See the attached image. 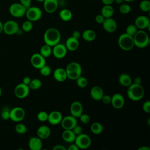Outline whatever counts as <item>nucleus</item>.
Instances as JSON below:
<instances>
[{
	"label": "nucleus",
	"instance_id": "f257e3e1",
	"mask_svg": "<svg viewBox=\"0 0 150 150\" xmlns=\"http://www.w3.org/2000/svg\"><path fill=\"white\" fill-rule=\"evenodd\" d=\"M61 39V34L59 30L54 28L47 29L44 33L43 40L45 44L53 47L56 44L60 43Z\"/></svg>",
	"mask_w": 150,
	"mask_h": 150
},
{
	"label": "nucleus",
	"instance_id": "f03ea898",
	"mask_svg": "<svg viewBox=\"0 0 150 150\" xmlns=\"http://www.w3.org/2000/svg\"><path fill=\"white\" fill-rule=\"evenodd\" d=\"M128 87L127 96L131 100L138 101L143 98L145 91L141 84L131 83Z\"/></svg>",
	"mask_w": 150,
	"mask_h": 150
},
{
	"label": "nucleus",
	"instance_id": "7ed1b4c3",
	"mask_svg": "<svg viewBox=\"0 0 150 150\" xmlns=\"http://www.w3.org/2000/svg\"><path fill=\"white\" fill-rule=\"evenodd\" d=\"M134 45L140 49H143L148 46L150 39L148 33L144 30L139 29L137 30L133 36Z\"/></svg>",
	"mask_w": 150,
	"mask_h": 150
},
{
	"label": "nucleus",
	"instance_id": "20e7f679",
	"mask_svg": "<svg viewBox=\"0 0 150 150\" xmlns=\"http://www.w3.org/2000/svg\"><path fill=\"white\" fill-rule=\"evenodd\" d=\"M65 70L66 71L67 78L73 80H76L82 73L81 65L79 63L75 62H72L69 63Z\"/></svg>",
	"mask_w": 150,
	"mask_h": 150
},
{
	"label": "nucleus",
	"instance_id": "39448f33",
	"mask_svg": "<svg viewBox=\"0 0 150 150\" xmlns=\"http://www.w3.org/2000/svg\"><path fill=\"white\" fill-rule=\"evenodd\" d=\"M118 44L121 49L126 51L131 50L135 46L133 36L127 33L120 35L118 39Z\"/></svg>",
	"mask_w": 150,
	"mask_h": 150
},
{
	"label": "nucleus",
	"instance_id": "423d86ee",
	"mask_svg": "<svg viewBox=\"0 0 150 150\" xmlns=\"http://www.w3.org/2000/svg\"><path fill=\"white\" fill-rule=\"evenodd\" d=\"M79 149H85L90 147L91 144L90 137L86 134H81L76 137L74 141Z\"/></svg>",
	"mask_w": 150,
	"mask_h": 150
},
{
	"label": "nucleus",
	"instance_id": "0eeeda50",
	"mask_svg": "<svg viewBox=\"0 0 150 150\" xmlns=\"http://www.w3.org/2000/svg\"><path fill=\"white\" fill-rule=\"evenodd\" d=\"M25 15L28 19L32 22L39 21L42 16V10L37 6H30L26 11Z\"/></svg>",
	"mask_w": 150,
	"mask_h": 150
},
{
	"label": "nucleus",
	"instance_id": "6e6552de",
	"mask_svg": "<svg viewBox=\"0 0 150 150\" xmlns=\"http://www.w3.org/2000/svg\"><path fill=\"white\" fill-rule=\"evenodd\" d=\"M26 9L19 2L12 4L9 8L10 14L15 18H21L25 15Z\"/></svg>",
	"mask_w": 150,
	"mask_h": 150
},
{
	"label": "nucleus",
	"instance_id": "1a4fd4ad",
	"mask_svg": "<svg viewBox=\"0 0 150 150\" xmlns=\"http://www.w3.org/2000/svg\"><path fill=\"white\" fill-rule=\"evenodd\" d=\"M18 23L13 20H9L3 23V32L8 35H14L19 31Z\"/></svg>",
	"mask_w": 150,
	"mask_h": 150
},
{
	"label": "nucleus",
	"instance_id": "9d476101",
	"mask_svg": "<svg viewBox=\"0 0 150 150\" xmlns=\"http://www.w3.org/2000/svg\"><path fill=\"white\" fill-rule=\"evenodd\" d=\"M25 117V111L21 107H15L10 110V119L14 122H20Z\"/></svg>",
	"mask_w": 150,
	"mask_h": 150
},
{
	"label": "nucleus",
	"instance_id": "9b49d317",
	"mask_svg": "<svg viewBox=\"0 0 150 150\" xmlns=\"http://www.w3.org/2000/svg\"><path fill=\"white\" fill-rule=\"evenodd\" d=\"M67 52V49L65 45L62 43H57L52 47V54L54 57L61 59L64 58Z\"/></svg>",
	"mask_w": 150,
	"mask_h": 150
},
{
	"label": "nucleus",
	"instance_id": "f8f14e48",
	"mask_svg": "<svg viewBox=\"0 0 150 150\" xmlns=\"http://www.w3.org/2000/svg\"><path fill=\"white\" fill-rule=\"evenodd\" d=\"M29 91L30 88L29 86L22 83L16 86L14 89V94L19 98H24L29 95Z\"/></svg>",
	"mask_w": 150,
	"mask_h": 150
},
{
	"label": "nucleus",
	"instance_id": "ddd939ff",
	"mask_svg": "<svg viewBox=\"0 0 150 150\" xmlns=\"http://www.w3.org/2000/svg\"><path fill=\"white\" fill-rule=\"evenodd\" d=\"M30 63L33 67L39 69L46 64L45 58L40 53H34L30 57Z\"/></svg>",
	"mask_w": 150,
	"mask_h": 150
},
{
	"label": "nucleus",
	"instance_id": "4468645a",
	"mask_svg": "<svg viewBox=\"0 0 150 150\" xmlns=\"http://www.w3.org/2000/svg\"><path fill=\"white\" fill-rule=\"evenodd\" d=\"M60 123L64 129H72L77 124L76 118L71 115L63 117Z\"/></svg>",
	"mask_w": 150,
	"mask_h": 150
},
{
	"label": "nucleus",
	"instance_id": "2eb2a0df",
	"mask_svg": "<svg viewBox=\"0 0 150 150\" xmlns=\"http://www.w3.org/2000/svg\"><path fill=\"white\" fill-rule=\"evenodd\" d=\"M134 25L137 29L144 30L145 29H149L150 27V21L149 18L145 15H140L136 18L134 22Z\"/></svg>",
	"mask_w": 150,
	"mask_h": 150
},
{
	"label": "nucleus",
	"instance_id": "dca6fc26",
	"mask_svg": "<svg viewBox=\"0 0 150 150\" xmlns=\"http://www.w3.org/2000/svg\"><path fill=\"white\" fill-rule=\"evenodd\" d=\"M43 4L44 10L48 13H53L55 12L59 5L58 0H45Z\"/></svg>",
	"mask_w": 150,
	"mask_h": 150
},
{
	"label": "nucleus",
	"instance_id": "f3484780",
	"mask_svg": "<svg viewBox=\"0 0 150 150\" xmlns=\"http://www.w3.org/2000/svg\"><path fill=\"white\" fill-rule=\"evenodd\" d=\"M111 104L115 109L122 108L125 104V99L120 93H115L111 97Z\"/></svg>",
	"mask_w": 150,
	"mask_h": 150
},
{
	"label": "nucleus",
	"instance_id": "a211bd4d",
	"mask_svg": "<svg viewBox=\"0 0 150 150\" xmlns=\"http://www.w3.org/2000/svg\"><path fill=\"white\" fill-rule=\"evenodd\" d=\"M102 25L103 29L108 33L115 32L117 28V22L113 18H112V17L105 18Z\"/></svg>",
	"mask_w": 150,
	"mask_h": 150
},
{
	"label": "nucleus",
	"instance_id": "6ab92c4d",
	"mask_svg": "<svg viewBox=\"0 0 150 150\" xmlns=\"http://www.w3.org/2000/svg\"><path fill=\"white\" fill-rule=\"evenodd\" d=\"M70 111L71 115L76 118H79L83 111V108L81 103L78 101H73L70 105Z\"/></svg>",
	"mask_w": 150,
	"mask_h": 150
},
{
	"label": "nucleus",
	"instance_id": "aec40b11",
	"mask_svg": "<svg viewBox=\"0 0 150 150\" xmlns=\"http://www.w3.org/2000/svg\"><path fill=\"white\" fill-rule=\"evenodd\" d=\"M63 115L60 111H53L48 114V122L52 125H57L61 122Z\"/></svg>",
	"mask_w": 150,
	"mask_h": 150
},
{
	"label": "nucleus",
	"instance_id": "412c9836",
	"mask_svg": "<svg viewBox=\"0 0 150 150\" xmlns=\"http://www.w3.org/2000/svg\"><path fill=\"white\" fill-rule=\"evenodd\" d=\"M28 145L31 150H40L43 146V142L39 137H34L30 138Z\"/></svg>",
	"mask_w": 150,
	"mask_h": 150
},
{
	"label": "nucleus",
	"instance_id": "4be33fe9",
	"mask_svg": "<svg viewBox=\"0 0 150 150\" xmlns=\"http://www.w3.org/2000/svg\"><path fill=\"white\" fill-rule=\"evenodd\" d=\"M53 77L54 79L59 82H63L67 79L66 70L61 67L57 68L54 70Z\"/></svg>",
	"mask_w": 150,
	"mask_h": 150
},
{
	"label": "nucleus",
	"instance_id": "5701e85b",
	"mask_svg": "<svg viewBox=\"0 0 150 150\" xmlns=\"http://www.w3.org/2000/svg\"><path fill=\"white\" fill-rule=\"evenodd\" d=\"M91 98L96 101H100L104 95L103 90L98 86H93L90 90Z\"/></svg>",
	"mask_w": 150,
	"mask_h": 150
},
{
	"label": "nucleus",
	"instance_id": "b1692460",
	"mask_svg": "<svg viewBox=\"0 0 150 150\" xmlns=\"http://www.w3.org/2000/svg\"><path fill=\"white\" fill-rule=\"evenodd\" d=\"M65 46L67 50L72 52L75 51L79 46V39H76L73 36H70L67 39Z\"/></svg>",
	"mask_w": 150,
	"mask_h": 150
},
{
	"label": "nucleus",
	"instance_id": "393cba45",
	"mask_svg": "<svg viewBox=\"0 0 150 150\" xmlns=\"http://www.w3.org/2000/svg\"><path fill=\"white\" fill-rule=\"evenodd\" d=\"M50 129L49 127L45 125L40 126L37 129L38 137L42 139L47 138L50 136Z\"/></svg>",
	"mask_w": 150,
	"mask_h": 150
},
{
	"label": "nucleus",
	"instance_id": "a878e982",
	"mask_svg": "<svg viewBox=\"0 0 150 150\" xmlns=\"http://www.w3.org/2000/svg\"><path fill=\"white\" fill-rule=\"evenodd\" d=\"M63 139L68 143H72L74 141L76 135L71 129H64L62 135Z\"/></svg>",
	"mask_w": 150,
	"mask_h": 150
},
{
	"label": "nucleus",
	"instance_id": "bb28decb",
	"mask_svg": "<svg viewBox=\"0 0 150 150\" xmlns=\"http://www.w3.org/2000/svg\"><path fill=\"white\" fill-rule=\"evenodd\" d=\"M120 84L124 87H128L132 83V79L131 76L127 73L121 74L118 77Z\"/></svg>",
	"mask_w": 150,
	"mask_h": 150
},
{
	"label": "nucleus",
	"instance_id": "cd10ccee",
	"mask_svg": "<svg viewBox=\"0 0 150 150\" xmlns=\"http://www.w3.org/2000/svg\"><path fill=\"white\" fill-rule=\"evenodd\" d=\"M114 13V9L111 5H104L101 10V14L105 18H111Z\"/></svg>",
	"mask_w": 150,
	"mask_h": 150
},
{
	"label": "nucleus",
	"instance_id": "c85d7f7f",
	"mask_svg": "<svg viewBox=\"0 0 150 150\" xmlns=\"http://www.w3.org/2000/svg\"><path fill=\"white\" fill-rule=\"evenodd\" d=\"M83 39L87 42H92L96 38V32L91 29H87L84 30L81 35Z\"/></svg>",
	"mask_w": 150,
	"mask_h": 150
},
{
	"label": "nucleus",
	"instance_id": "c756f323",
	"mask_svg": "<svg viewBox=\"0 0 150 150\" xmlns=\"http://www.w3.org/2000/svg\"><path fill=\"white\" fill-rule=\"evenodd\" d=\"M59 17L60 18L65 22L70 21L73 17V13L69 9H63L59 12Z\"/></svg>",
	"mask_w": 150,
	"mask_h": 150
},
{
	"label": "nucleus",
	"instance_id": "7c9ffc66",
	"mask_svg": "<svg viewBox=\"0 0 150 150\" xmlns=\"http://www.w3.org/2000/svg\"><path fill=\"white\" fill-rule=\"evenodd\" d=\"M45 58L49 57L52 54V47L45 44L40 49V53Z\"/></svg>",
	"mask_w": 150,
	"mask_h": 150
},
{
	"label": "nucleus",
	"instance_id": "2f4dec72",
	"mask_svg": "<svg viewBox=\"0 0 150 150\" xmlns=\"http://www.w3.org/2000/svg\"><path fill=\"white\" fill-rule=\"evenodd\" d=\"M90 130L92 133L98 135L103 132V127L101 123L98 122H94L90 125Z\"/></svg>",
	"mask_w": 150,
	"mask_h": 150
},
{
	"label": "nucleus",
	"instance_id": "473e14b6",
	"mask_svg": "<svg viewBox=\"0 0 150 150\" xmlns=\"http://www.w3.org/2000/svg\"><path fill=\"white\" fill-rule=\"evenodd\" d=\"M41 86H42V81L39 79H34L33 80H31L29 84V87L30 89L34 90L40 88Z\"/></svg>",
	"mask_w": 150,
	"mask_h": 150
},
{
	"label": "nucleus",
	"instance_id": "72a5a7b5",
	"mask_svg": "<svg viewBox=\"0 0 150 150\" xmlns=\"http://www.w3.org/2000/svg\"><path fill=\"white\" fill-rule=\"evenodd\" d=\"M139 9L145 12L150 11V1L149 0H142L139 4Z\"/></svg>",
	"mask_w": 150,
	"mask_h": 150
},
{
	"label": "nucleus",
	"instance_id": "f704fd0d",
	"mask_svg": "<svg viewBox=\"0 0 150 150\" xmlns=\"http://www.w3.org/2000/svg\"><path fill=\"white\" fill-rule=\"evenodd\" d=\"M131 11V6L127 3H122L119 7V11L122 14H128Z\"/></svg>",
	"mask_w": 150,
	"mask_h": 150
},
{
	"label": "nucleus",
	"instance_id": "c9c22d12",
	"mask_svg": "<svg viewBox=\"0 0 150 150\" xmlns=\"http://www.w3.org/2000/svg\"><path fill=\"white\" fill-rule=\"evenodd\" d=\"M76 80L77 86L80 88H84L87 86L88 81L87 79L83 76H80Z\"/></svg>",
	"mask_w": 150,
	"mask_h": 150
},
{
	"label": "nucleus",
	"instance_id": "e433bc0d",
	"mask_svg": "<svg viewBox=\"0 0 150 150\" xmlns=\"http://www.w3.org/2000/svg\"><path fill=\"white\" fill-rule=\"evenodd\" d=\"M10 109L8 107H4L2 108L1 112V117L4 120L10 119Z\"/></svg>",
	"mask_w": 150,
	"mask_h": 150
},
{
	"label": "nucleus",
	"instance_id": "4c0bfd02",
	"mask_svg": "<svg viewBox=\"0 0 150 150\" xmlns=\"http://www.w3.org/2000/svg\"><path fill=\"white\" fill-rule=\"evenodd\" d=\"M15 131L19 134H25L27 131V128L26 125L22 123H18L15 127Z\"/></svg>",
	"mask_w": 150,
	"mask_h": 150
},
{
	"label": "nucleus",
	"instance_id": "58836bf2",
	"mask_svg": "<svg viewBox=\"0 0 150 150\" xmlns=\"http://www.w3.org/2000/svg\"><path fill=\"white\" fill-rule=\"evenodd\" d=\"M32 28H33L32 22L29 20H27L25 21L24 22H23L22 25V29L25 32H30L32 29Z\"/></svg>",
	"mask_w": 150,
	"mask_h": 150
},
{
	"label": "nucleus",
	"instance_id": "ea45409f",
	"mask_svg": "<svg viewBox=\"0 0 150 150\" xmlns=\"http://www.w3.org/2000/svg\"><path fill=\"white\" fill-rule=\"evenodd\" d=\"M40 70V73L43 76H48L50 74L52 70L49 66L47 64H45L43 67H42Z\"/></svg>",
	"mask_w": 150,
	"mask_h": 150
},
{
	"label": "nucleus",
	"instance_id": "a19ab883",
	"mask_svg": "<svg viewBox=\"0 0 150 150\" xmlns=\"http://www.w3.org/2000/svg\"><path fill=\"white\" fill-rule=\"evenodd\" d=\"M137 30H138V29L136 27V26L134 24H131V25H128L127 27L126 28V32L125 33L133 36L135 35V33L137 32Z\"/></svg>",
	"mask_w": 150,
	"mask_h": 150
},
{
	"label": "nucleus",
	"instance_id": "79ce46f5",
	"mask_svg": "<svg viewBox=\"0 0 150 150\" xmlns=\"http://www.w3.org/2000/svg\"><path fill=\"white\" fill-rule=\"evenodd\" d=\"M37 118L39 121L44 122L46 121H47L48 118V114L44 111H42L38 112L37 115Z\"/></svg>",
	"mask_w": 150,
	"mask_h": 150
},
{
	"label": "nucleus",
	"instance_id": "37998d69",
	"mask_svg": "<svg viewBox=\"0 0 150 150\" xmlns=\"http://www.w3.org/2000/svg\"><path fill=\"white\" fill-rule=\"evenodd\" d=\"M80 118V120L81 121V122L83 123V124H88L90 121V116L87 114H83L82 113L81 114V115L79 117Z\"/></svg>",
	"mask_w": 150,
	"mask_h": 150
},
{
	"label": "nucleus",
	"instance_id": "c03bdc74",
	"mask_svg": "<svg viewBox=\"0 0 150 150\" xmlns=\"http://www.w3.org/2000/svg\"><path fill=\"white\" fill-rule=\"evenodd\" d=\"M71 130L73 131V132H74V134L76 136L83 133V128H82V127L81 126L77 125V124L75 127H74Z\"/></svg>",
	"mask_w": 150,
	"mask_h": 150
},
{
	"label": "nucleus",
	"instance_id": "a18cd8bd",
	"mask_svg": "<svg viewBox=\"0 0 150 150\" xmlns=\"http://www.w3.org/2000/svg\"><path fill=\"white\" fill-rule=\"evenodd\" d=\"M101 100L104 104H110L111 101V97L107 94H104Z\"/></svg>",
	"mask_w": 150,
	"mask_h": 150
},
{
	"label": "nucleus",
	"instance_id": "49530a36",
	"mask_svg": "<svg viewBox=\"0 0 150 150\" xmlns=\"http://www.w3.org/2000/svg\"><path fill=\"white\" fill-rule=\"evenodd\" d=\"M142 109L144 112L148 114L150 112V101L148 100L144 103L142 105Z\"/></svg>",
	"mask_w": 150,
	"mask_h": 150
},
{
	"label": "nucleus",
	"instance_id": "de8ad7c7",
	"mask_svg": "<svg viewBox=\"0 0 150 150\" xmlns=\"http://www.w3.org/2000/svg\"><path fill=\"white\" fill-rule=\"evenodd\" d=\"M20 4H21L26 9L31 6L32 0H19Z\"/></svg>",
	"mask_w": 150,
	"mask_h": 150
},
{
	"label": "nucleus",
	"instance_id": "09e8293b",
	"mask_svg": "<svg viewBox=\"0 0 150 150\" xmlns=\"http://www.w3.org/2000/svg\"><path fill=\"white\" fill-rule=\"evenodd\" d=\"M105 19V18L100 13V14H98L95 17V21L97 23H100V24H102L103 22H104Z\"/></svg>",
	"mask_w": 150,
	"mask_h": 150
},
{
	"label": "nucleus",
	"instance_id": "8fccbe9b",
	"mask_svg": "<svg viewBox=\"0 0 150 150\" xmlns=\"http://www.w3.org/2000/svg\"><path fill=\"white\" fill-rule=\"evenodd\" d=\"M53 150H66V148L62 145H56L53 146Z\"/></svg>",
	"mask_w": 150,
	"mask_h": 150
},
{
	"label": "nucleus",
	"instance_id": "3c124183",
	"mask_svg": "<svg viewBox=\"0 0 150 150\" xmlns=\"http://www.w3.org/2000/svg\"><path fill=\"white\" fill-rule=\"evenodd\" d=\"M71 36L75 38L76 39H79L80 38V36H81V33H80V32L79 30H74L73 32V33H72Z\"/></svg>",
	"mask_w": 150,
	"mask_h": 150
},
{
	"label": "nucleus",
	"instance_id": "603ef678",
	"mask_svg": "<svg viewBox=\"0 0 150 150\" xmlns=\"http://www.w3.org/2000/svg\"><path fill=\"white\" fill-rule=\"evenodd\" d=\"M31 80H32V79H31L29 77H28V76H26V77H25L23 78L22 83H23V84H26V85L29 86V83H30V82Z\"/></svg>",
	"mask_w": 150,
	"mask_h": 150
},
{
	"label": "nucleus",
	"instance_id": "864d4df0",
	"mask_svg": "<svg viewBox=\"0 0 150 150\" xmlns=\"http://www.w3.org/2000/svg\"><path fill=\"white\" fill-rule=\"evenodd\" d=\"M68 150H79V147L75 144H71L70 145L68 148H67Z\"/></svg>",
	"mask_w": 150,
	"mask_h": 150
},
{
	"label": "nucleus",
	"instance_id": "5fc2aeb1",
	"mask_svg": "<svg viewBox=\"0 0 150 150\" xmlns=\"http://www.w3.org/2000/svg\"><path fill=\"white\" fill-rule=\"evenodd\" d=\"M142 82V79L140 77H136L134 80V83L137 84H141Z\"/></svg>",
	"mask_w": 150,
	"mask_h": 150
},
{
	"label": "nucleus",
	"instance_id": "6e6d98bb",
	"mask_svg": "<svg viewBox=\"0 0 150 150\" xmlns=\"http://www.w3.org/2000/svg\"><path fill=\"white\" fill-rule=\"evenodd\" d=\"M104 5H111L114 3V0H101Z\"/></svg>",
	"mask_w": 150,
	"mask_h": 150
},
{
	"label": "nucleus",
	"instance_id": "4d7b16f0",
	"mask_svg": "<svg viewBox=\"0 0 150 150\" xmlns=\"http://www.w3.org/2000/svg\"><path fill=\"white\" fill-rule=\"evenodd\" d=\"M138 150H150V148L146 146H142L141 147H139Z\"/></svg>",
	"mask_w": 150,
	"mask_h": 150
},
{
	"label": "nucleus",
	"instance_id": "13d9d810",
	"mask_svg": "<svg viewBox=\"0 0 150 150\" xmlns=\"http://www.w3.org/2000/svg\"><path fill=\"white\" fill-rule=\"evenodd\" d=\"M124 2V0H114V2H115L117 4H121Z\"/></svg>",
	"mask_w": 150,
	"mask_h": 150
},
{
	"label": "nucleus",
	"instance_id": "bf43d9fd",
	"mask_svg": "<svg viewBox=\"0 0 150 150\" xmlns=\"http://www.w3.org/2000/svg\"><path fill=\"white\" fill-rule=\"evenodd\" d=\"M3 32V23L0 21V34Z\"/></svg>",
	"mask_w": 150,
	"mask_h": 150
},
{
	"label": "nucleus",
	"instance_id": "052dcab7",
	"mask_svg": "<svg viewBox=\"0 0 150 150\" xmlns=\"http://www.w3.org/2000/svg\"><path fill=\"white\" fill-rule=\"evenodd\" d=\"M135 0H124V1L126 2H132L133 1H134Z\"/></svg>",
	"mask_w": 150,
	"mask_h": 150
},
{
	"label": "nucleus",
	"instance_id": "680f3d73",
	"mask_svg": "<svg viewBox=\"0 0 150 150\" xmlns=\"http://www.w3.org/2000/svg\"><path fill=\"white\" fill-rule=\"evenodd\" d=\"M37 2H40V3H43V1H45V0H36Z\"/></svg>",
	"mask_w": 150,
	"mask_h": 150
},
{
	"label": "nucleus",
	"instance_id": "e2e57ef3",
	"mask_svg": "<svg viewBox=\"0 0 150 150\" xmlns=\"http://www.w3.org/2000/svg\"><path fill=\"white\" fill-rule=\"evenodd\" d=\"M2 88H1V87H0V97L1 96V94H2Z\"/></svg>",
	"mask_w": 150,
	"mask_h": 150
},
{
	"label": "nucleus",
	"instance_id": "0e129e2a",
	"mask_svg": "<svg viewBox=\"0 0 150 150\" xmlns=\"http://www.w3.org/2000/svg\"><path fill=\"white\" fill-rule=\"evenodd\" d=\"M58 1H63V0H58Z\"/></svg>",
	"mask_w": 150,
	"mask_h": 150
}]
</instances>
